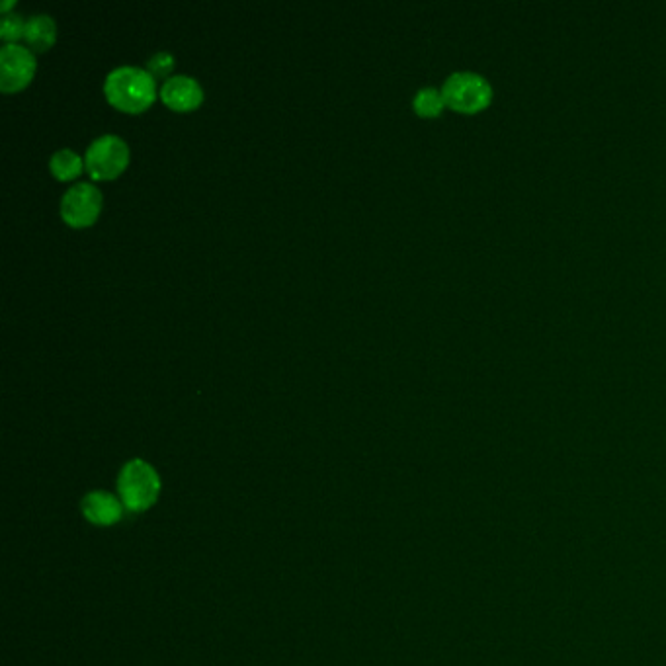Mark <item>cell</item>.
I'll return each instance as SVG.
<instances>
[{
    "instance_id": "1",
    "label": "cell",
    "mask_w": 666,
    "mask_h": 666,
    "mask_svg": "<svg viewBox=\"0 0 666 666\" xmlns=\"http://www.w3.org/2000/svg\"><path fill=\"white\" fill-rule=\"evenodd\" d=\"M104 92L112 106L124 112H141L155 100L157 86L147 69L122 65L108 73Z\"/></svg>"
},
{
    "instance_id": "2",
    "label": "cell",
    "mask_w": 666,
    "mask_h": 666,
    "mask_svg": "<svg viewBox=\"0 0 666 666\" xmlns=\"http://www.w3.org/2000/svg\"><path fill=\"white\" fill-rule=\"evenodd\" d=\"M118 489L129 512H145L159 499L161 477L147 461L131 459L120 471Z\"/></svg>"
},
{
    "instance_id": "3",
    "label": "cell",
    "mask_w": 666,
    "mask_h": 666,
    "mask_svg": "<svg viewBox=\"0 0 666 666\" xmlns=\"http://www.w3.org/2000/svg\"><path fill=\"white\" fill-rule=\"evenodd\" d=\"M446 106L461 114H477L493 100V88L485 77L469 71H459L446 79L442 86Z\"/></svg>"
},
{
    "instance_id": "4",
    "label": "cell",
    "mask_w": 666,
    "mask_h": 666,
    "mask_svg": "<svg viewBox=\"0 0 666 666\" xmlns=\"http://www.w3.org/2000/svg\"><path fill=\"white\" fill-rule=\"evenodd\" d=\"M127 163H129V147L116 133H106L96 137L84 153V165L88 168L90 176L96 180L116 178L127 167Z\"/></svg>"
},
{
    "instance_id": "5",
    "label": "cell",
    "mask_w": 666,
    "mask_h": 666,
    "mask_svg": "<svg viewBox=\"0 0 666 666\" xmlns=\"http://www.w3.org/2000/svg\"><path fill=\"white\" fill-rule=\"evenodd\" d=\"M102 209V192L90 182H77L61 198V215L73 227H86L96 221Z\"/></svg>"
},
{
    "instance_id": "6",
    "label": "cell",
    "mask_w": 666,
    "mask_h": 666,
    "mask_svg": "<svg viewBox=\"0 0 666 666\" xmlns=\"http://www.w3.org/2000/svg\"><path fill=\"white\" fill-rule=\"evenodd\" d=\"M36 73L34 53L18 43H6L0 49V88L14 92L24 88Z\"/></svg>"
},
{
    "instance_id": "7",
    "label": "cell",
    "mask_w": 666,
    "mask_h": 666,
    "mask_svg": "<svg viewBox=\"0 0 666 666\" xmlns=\"http://www.w3.org/2000/svg\"><path fill=\"white\" fill-rule=\"evenodd\" d=\"M161 98L172 110H192L204 100V90L194 77L174 75L161 86Z\"/></svg>"
},
{
    "instance_id": "8",
    "label": "cell",
    "mask_w": 666,
    "mask_h": 666,
    "mask_svg": "<svg viewBox=\"0 0 666 666\" xmlns=\"http://www.w3.org/2000/svg\"><path fill=\"white\" fill-rule=\"evenodd\" d=\"M124 508V502L104 491L88 493L83 500L84 518L96 526H112L120 522Z\"/></svg>"
},
{
    "instance_id": "9",
    "label": "cell",
    "mask_w": 666,
    "mask_h": 666,
    "mask_svg": "<svg viewBox=\"0 0 666 666\" xmlns=\"http://www.w3.org/2000/svg\"><path fill=\"white\" fill-rule=\"evenodd\" d=\"M55 32H57L55 20L49 14H34L26 20L24 38L34 49L43 51L55 42Z\"/></svg>"
},
{
    "instance_id": "10",
    "label": "cell",
    "mask_w": 666,
    "mask_h": 666,
    "mask_svg": "<svg viewBox=\"0 0 666 666\" xmlns=\"http://www.w3.org/2000/svg\"><path fill=\"white\" fill-rule=\"evenodd\" d=\"M49 168L59 180H71L81 174L83 159L73 149H59L51 155Z\"/></svg>"
},
{
    "instance_id": "11",
    "label": "cell",
    "mask_w": 666,
    "mask_h": 666,
    "mask_svg": "<svg viewBox=\"0 0 666 666\" xmlns=\"http://www.w3.org/2000/svg\"><path fill=\"white\" fill-rule=\"evenodd\" d=\"M413 106H415L418 116H422V118H434V116H438L444 110L446 100H444L442 90H438L434 86H426V88H420L417 94H415Z\"/></svg>"
},
{
    "instance_id": "12",
    "label": "cell",
    "mask_w": 666,
    "mask_h": 666,
    "mask_svg": "<svg viewBox=\"0 0 666 666\" xmlns=\"http://www.w3.org/2000/svg\"><path fill=\"white\" fill-rule=\"evenodd\" d=\"M24 28H26V22L22 20L20 14L6 12L2 22H0V36H2V40L12 43L14 40H18L20 36H24Z\"/></svg>"
},
{
    "instance_id": "13",
    "label": "cell",
    "mask_w": 666,
    "mask_h": 666,
    "mask_svg": "<svg viewBox=\"0 0 666 666\" xmlns=\"http://www.w3.org/2000/svg\"><path fill=\"white\" fill-rule=\"evenodd\" d=\"M174 67V57L168 51H157L155 55H151V59L147 61V71L151 73L153 79L157 77H168L170 71Z\"/></svg>"
},
{
    "instance_id": "14",
    "label": "cell",
    "mask_w": 666,
    "mask_h": 666,
    "mask_svg": "<svg viewBox=\"0 0 666 666\" xmlns=\"http://www.w3.org/2000/svg\"><path fill=\"white\" fill-rule=\"evenodd\" d=\"M12 4H14V0H4V2H2V6H0V8H2V12L6 14V10H8Z\"/></svg>"
}]
</instances>
